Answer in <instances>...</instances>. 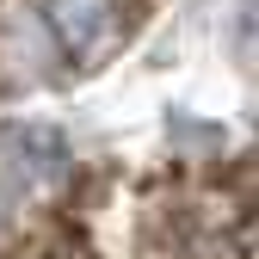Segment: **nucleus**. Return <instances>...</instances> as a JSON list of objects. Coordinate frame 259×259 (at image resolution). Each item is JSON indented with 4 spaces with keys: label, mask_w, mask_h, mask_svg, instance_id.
I'll use <instances>...</instances> for the list:
<instances>
[{
    "label": "nucleus",
    "mask_w": 259,
    "mask_h": 259,
    "mask_svg": "<svg viewBox=\"0 0 259 259\" xmlns=\"http://www.w3.org/2000/svg\"><path fill=\"white\" fill-rule=\"evenodd\" d=\"M37 19L68 68H93L99 56H111L117 31H123L117 0H37Z\"/></svg>",
    "instance_id": "f257e3e1"
}]
</instances>
